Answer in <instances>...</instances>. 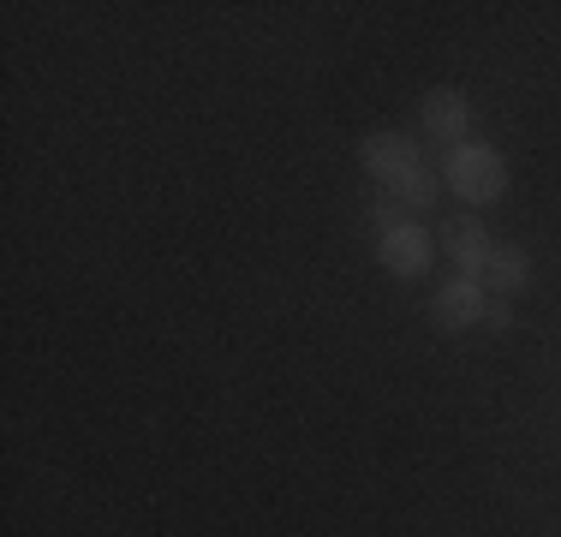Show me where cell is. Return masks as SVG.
<instances>
[{"mask_svg":"<svg viewBox=\"0 0 561 537\" xmlns=\"http://www.w3.org/2000/svg\"><path fill=\"white\" fill-rule=\"evenodd\" d=\"M358 161H365V173L382 185V197H394L407 215L424 209V204H436L443 173L424 161V150H419L412 132H370V138L358 144Z\"/></svg>","mask_w":561,"mask_h":537,"instance_id":"1","label":"cell"},{"mask_svg":"<svg viewBox=\"0 0 561 537\" xmlns=\"http://www.w3.org/2000/svg\"><path fill=\"white\" fill-rule=\"evenodd\" d=\"M443 185L460 204H496L507 192V161H502L496 144L466 138V144H454V150H443Z\"/></svg>","mask_w":561,"mask_h":537,"instance_id":"2","label":"cell"},{"mask_svg":"<svg viewBox=\"0 0 561 537\" xmlns=\"http://www.w3.org/2000/svg\"><path fill=\"white\" fill-rule=\"evenodd\" d=\"M419 119H424V132H431L443 150H454V144H466L472 138V96L466 90H454V84H431L419 96Z\"/></svg>","mask_w":561,"mask_h":537,"instance_id":"3","label":"cell"},{"mask_svg":"<svg viewBox=\"0 0 561 537\" xmlns=\"http://www.w3.org/2000/svg\"><path fill=\"white\" fill-rule=\"evenodd\" d=\"M431 258H436V233L419 227V215L400 221L394 233H377V263L389 268L394 281H419L424 268H431Z\"/></svg>","mask_w":561,"mask_h":537,"instance_id":"4","label":"cell"},{"mask_svg":"<svg viewBox=\"0 0 561 537\" xmlns=\"http://www.w3.org/2000/svg\"><path fill=\"white\" fill-rule=\"evenodd\" d=\"M436 251H448L460 275L484 281V263H490V251H496V239H490V227L478 221V215H448V221L436 227Z\"/></svg>","mask_w":561,"mask_h":537,"instance_id":"5","label":"cell"},{"mask_svg":"<svg viewBox=\"0 0 561 537\" xmlns=\"http://www.w3.org/2000/svg\"><path fill=\"white\" fill-rule=\"evenodd\" d=\"M484 305H490L484 281H472V275H454L448 287L431 299V322H436L443 334H466V329H478V322H484Z\"/></svg>","mask_w":561,"mask_h":537,"instance_id":"6","label":"cell"},{"mask_svg":"<svg viewBox=\"0 0 561 537\" xmlns=\"http://www.w3.org/2000/svg\"><path fill=\"white\" fill-rule=\"evenodd\" d=\"M531 287V251L519 245H496L484 263V293L490 299H519V293Z\"/></svg>","mask_w":561,"mask_h":537,"instance_id":"7","label":"cell"},{"mask_svg":"<svg viewBox=\"0 0 561 537\" xmlns=\"http://www.w3.org/2000/svg\"><path fill=\"white\" fill-rule=\"evenodd\" d=\"M484 329H514V305H507V299H490V305H484Z\"/></svg>","mask_w":561,"mask_h":537,"instance_id":"8","label":"cell"}]
</instances>
